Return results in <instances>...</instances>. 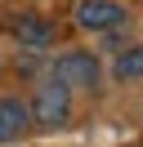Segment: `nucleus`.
<instances>
[{
  "mask_svg": "<svg viewBox=\"0 0 143 147\" xmlns=\"http://www.w3.org/2000/svg\"><path fill=\"white\" fill-rule=\"evenodd\" d=\"M72 116V89L63 80H45L40 89H36V102H31V120L45 129H63Z\"/></svg>",
  "mask_w": 143,
  "mask_h": 147,
  "instance_id": "nucleus-1",
  "label": "nucleus"
},
{
  "mask_svg": "<svg viewBox=\"0 0 143 147\" xmlns=\"http://www.w3.org/2000/svg\"><path fill=\"white\" fill-rule=\"evenodd\" d=\"M54 80H63L67 89H98V58L85 49H72L54 63Z\"/></svg>",
  "mask_w": 143,
  "mask_h": 147,
  "instance_id": "nucleus-2",
  "label": "nucleus"
},
{
  "mask_svg": "<svg viewBox=\"0 0 143 147\" xmlns=\"http://www.w3.org/2000/svg\"><path fill=\"white\" fill-rule=\"evenodd\" d=\"M125 18H130V13H125L116 0H80V9H76V22L85 31H116Z\"/></svg>",
  "mask_w": 143,
  "mask_h": 147,
  "instance_id": "nucleus-3",
  "label": "nucleus"
},
{
  "mask_svg": "<svg viewBox=\"0 0 143 147\" xmlns=\"http://www.w3.org/2000/svg\"><path fill=\"white\" fill-rule=\"evenodd\" d=\"M31 125V107L18 98H0V143H18Z\"/></svg>",
  "mask_w": 143,
  "mask_h": 147,
  "instance_id": "nucleus-4",
  "label": "nucleus"
},
{
  "mask_svg": "<svg viewBox=\"0 0 143 147\" xmlns=\"http://www.w3.org/2000/svg\"><path fill=\"white\" fill-rule=\"evenodd\" d=\"M9 27H14V36L22 40V45H49V36H54V27L40 18V13H18Z\"/></svg>",
  "mask_w": 143,
  "mask_h": 147,
  "instance_id": "nucleus-5",
  "label": "nucleus"
},
{
  "mask_svg": "<svg viewBox=\"0 0 143 147\" xmlns=\"http://www.w3.org/2000/svg\"><path fill=\"white\" fill-rule=\"evenodd\" d=\"M112 76H116V80H139V76H143V45H134V49H125V54L116 58V67H112Z\"/></svg>",
  "mask_w": 143,
  "mask_h": 147,
  "instance_id": "nucleus-6",
  "label": "nucleus"
}]
</instances>
